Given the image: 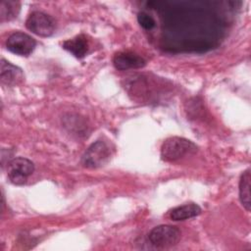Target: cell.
Listing matches in <instances>:
<instances>
[{
    "mask_svg": "<svg viewBox=\"0 0 251 251\" xmlns=\"http://www.w3.org/2000/svg\"><path fill=\"white\" fill-rule=\"evenodd\" d=\"M88 47V39L83 34H79L72 39H68L63 43V48L78 59L83 58L87 54Z\"/></svg>",
    "mask_w": 251,
    "mask_h": 251,
    "instance_id": "9c48e42d",
    "label": "cell"
},
{
    "mask_svg": "<svg viewBox=\"0 0 251 251\" xmlns=\"http://www.w3.org/2000/svg\"><path fill=\"white\" fill-rule=\"evenodd\" d=\"M1 82L7 86H16L24 80V73L21 68L11 64L5 59L1 60L0 68Z\"/></svg>",
    "mask_w": 251,
    "mask_h": 251,
    "instance_id": "ba28073f",
    "label": "cell"
},
{
    "mask_svg": "<svg viewBox=\"0 0 251 251\" xmlns=\"http://www.w3.org/2000/svg\"><path fill=\"white\" fill-rule=\"evenodd\" d=\"M112 156L110 145L104 140H96L84 152L81 163L87 169H97L106 165Z\"/></svg>",
    "mask_w": 251,
    "mask_h": 251,
    "instance_id": "7a4b0ae2",
    "label": "cell"
},
{
    "mask_svg": "<svg viewBox=\"0 0 251 251\" xmlns=\"http://www.w3.org/2000/svg\"><path fill=\"white\" fill-rule=\"evenodd\" d=\"M113 64L117 70L126 71L139 69L146 65V61L140 55L131 51H123L115 54Z\"/></svg>",
    "mask_w": 251,
    "mask_h": 251,
    "instance_id": "52a82bcc",
    "label": "cell"
},
{
    "mask_svg": "<svg viewBox=\"0 0 251 251\" xmlns=\"http://www.w3.org/2000/svg\"><path fill=\"white\" fill-rule=\"evenodd\" d=\"M180 230L170 225H161L151 229L148 234L150 243L160 249L175 246L180 239Z\"/></svg>",
    "mask_w": 251,
    "mask_h": 251,
    "instance_id": "3957f363",
    "label": "cell"
},
{
    "mask_svg": "<svg viewBox=\"0 0 251 251\" xmlns=\"http://www.w3.org/2000/svg\"><path fill=\"white\" fill-rule=\"evenodd\" d=\"M35 45L34 38L21 31L12 33L6 40L7 49L19 56H28L35 48Z\"/></svg>",
    "mask_w": 251,
    "mask_h": 251,
    "instance_id": "8992f818",
    "label": "cell"
},
{
    "mask_svg": "<svg viewBox=\"0 0 251 251\" xmlns=\"http://www.w3.org/2000/svg\"><path fill=\"white\" fill-rule=\"evenodd\" d=\"M21 10V4L18 1L3 0L0 4V19L1 22L11 21L18 17Z\"/></svg>",
    "mask_w": 251,
    "mask_h": 251,
    "instance_id": "7c38bea8",
    "label": "cell"
},
{
    "mask_svg": "<svg viewBox=\"0 0 251 251\" xmlns=\"http://www.w3.org/2000/svg\"><path fill=\"white\" fill-rule=\"evenodd\" d=\"M34 172V164L24 157H17L7 164V176L10 181L16 185H22Z\"/></svg>",
    "mask_w": 251,
    "mask_h": 251,
    "instance_id": "277c9868",
    "label": "cell"
},
{
    "mask_svg": "<svg viewBox=\"0 0 251 251\" xmlns=\"http://www.w3.org/2000/svg\"><path fill=\"white\" fill-rule=\"evenodd\" d=\"M196 151L197 146L192 141L179 136H172L163 142L161 146V157L166 162H175L192 155Z\"/></svg>",
    "mask_w": 251,
    "mask_h": 251,
    "instance_id": "6da1fadb",
    "label": "cell"
},
{
    "mask_svg": "<svg viewBox=\"0 0 251 251\" xmlns=\"http://www.w3.org/2000/svg\"><path fill=\"white\" fill-rule=\"evenodd\" d=\"M250 169L244 171L239 179V200L246 211H250Z\"/></svg>",
    "mask_w": 251,
    "mask_h": 251,
    "instance_id": "8fae6325",
    "label": "cell"
},
{
    "mask_svg": "<svg viewBox=\"0 0 251 251\" xmlns=\"http://www.w3.org/2000/svg\"><path fill=\"white\" fill-rule=\"evenodd\" d=\"M137 22L146 30H151L156 26L154 18L145 12H139L137 14Z\"/></svg>",
    "mask_w": 251,
    "mask_h": 251,
    "instance_id": "4fadbf2b",
    "label": "cell"
},
{
    "mask_svg": "<svg viewBox=\"0 0 251 251\" xmlns=\"http://www.w3.org/2000/svg\"><path fill=\"white\" fill-rule=\"evenodd\" d=\"M25 26L32 33L47 37L52 35L55 30V21L51 16L43 12L34 11L27 17Z\"/></svg>",
    "mask_w": 251,
    "mask_h": 251,
    "instance_id": "5b68a950",
    "label": "cell"
},
{
    "mask_svg": "<svg viewBox=\"0 0 251 251\" xmlns=\"http://www.w3.org/2000/svg\"><path fill=\"white\" fill-rule=\"evenodd\" d=\"M201 212L202 210L199 205L195 203H187L171 210L170 218L173 221H184L200 215Z\"/></svg>",
    "mask_w": 251,
    "mask_h": 251,
    "instance_id": "30bf717a",
    "label": "cell"
}]
</instances>
